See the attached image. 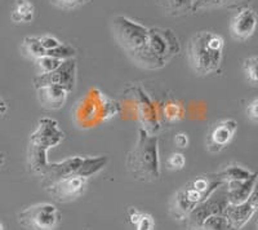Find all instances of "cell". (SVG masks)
I'll use <instances>...</instances> for the list:
<instances>
[{
    "label": "cell",
    "mask_w": 258,
    "mask_h": 230,
    "mask_svg": "<svg viewBox=\"0 0 258 230\" xmlns=\"http://www.w3.org/2000/svg\"><path fill=\"white\" fill-rule=\"evenodd\" d=\"M111 30L116 43L125 50L138 66L147 70H158L159 66L149 52V29L129 20L125 16H116L111 21Z\"/></svg>",
    "instance_id": "cell-1"
},
{
    "label": "cell",
    "mask_w": 258,
    "mask_h": 230,
    "mask_svg": "<svg viewBox=\"0 0 258 230\" xmlns=\"http://www.w3.org/2000/svg\"><path fill=\"white\" fill-rule=\"evenodd\" d=\"M126 167L136 180L144 183L158 180L160 176L158 137L140 128L136 145L126 158Z\"/></svg>",
    "instance_id": "cell-2"
},
{
    "label": "cell",
    "mask_w": 258,
    "mask_h": 230,
    "mask_svg": "<svg viewBox=\"0 0 258 230\" xmlns=\"http://www.w3.org/2000/svg\"><path fill=\"white\" fill-rule=\"evenodd\" d=\"M225 40L212 31L197 33L188 41L187 54L192 70L199 75L217 71L222 64Z\"/></svg>",
    "instance_id": "cell-3"
},
{
    "label": "cell",
    "mask_w": 258,
    "mask_h": 230,
    "mask_svg": "<svg viewBox=\"0 0 258 230\" xmlns=\"http://www.w3.org/2000/svg\"><path fill=\"white\" fill-rule=\"evenodd\" d=\"M181 49L176 34L169 29H149V52L159 69L164 68L169 60L177 56Z\"/></svg>",
    "instance_id": "cell-4"
},
{
    "label": "cell",
    "mask_w": 258,
    "mask_h": 230,
    "mask_svg": "<svg viewBox=\"0 0 258 230\" xmlns=\"http://www.w3.org/2000/svg\"><path fill=\"white\" fill-rule=\"evenodd\" d=\"M61 221V213L54 204L38 203L18 213V222L29 230H53Z\"/></svg>",
    "instance_id": "cell-5"
},
{
    "label": "cell",
    "mask_w": 258,
    "mask_h": 230,
    "mask_svg": "<svg viewBox=\"0 0 258 230\" xmlns=\"http://www.w3.org/2000/svg\"><path fill=\"white\" fill-rule=\"evenodd\" d=\"M78 65L74 59L64 60L58 69L49 73V74H36L34 78L35 88L45 86H58L64 88L69 93L77 87Z\"/></svg>",
    "instance_id": "cell-6"
},
{
    "label": "cell",
    "mask_w": 258,
    "mask_h": 230,
    "mask_svg": "<svg viewBox=\"0 0 258 230\" xmlns=\"http://www.w3.org/2000/svg\"><path fill=\"white\" fill-rule=\"evenodd\" d=\"M229 204L227 194H226V188L222 185L218 188L213 194L209 195L206 201L202 202L195 207V210L188 215V221L191 226L202 227V224L204 222L207 217L212 215H223V211Z\"/></svg>",
    "instance_id": "cell-7"
},
{
    "label": "cell",
    "mask_w": 258,
    "mask_h": 230,
    "mask_svg": "<svg viewBox=\"0 0 258 230\" xmlns=\"http://www.w3.org/2000/svg\"><path fill=\"white\" fill-rule=\"evenodd\" d=\"M87 180L88 179L79 176V175H71V176L54 181L48 185L45 189L53 199H56L61 203H66V202L75 201L82 197L85 186H87Z\"/></svg>",
    "instance_id": "cell-8"
},
{
    "label": "cell",
    "mask_w": 258,
    "mask_h": 230,
    "mask_svg": "<svg viewBox=\"0 0 258 230\" xmlns=\"http://www.w3.org/2000/svg\"><path fill=\"white\" fill-rule=\"evenodd\" d=\"M63 139L64 133L59 128L58 122L52 118H41L36 130L30 136L29 144L48 150L61 144Z\"/></svg>",
    "instance_id": "cell-9"
},
{
    "label": "cell",
    "mask_w": 258,
    "mask_h": 230,
    "mask_svg": "<svg viewBox=\"0 0 258 230\" xmlns=\"http://www.w3.org/2000/svg\"><path fill=\"white\" fill-rule=\"evenodd\" d=\"M238 131V122L234 119H225L216 123L211 128L207 137V149L211 153H220L234 140Z\"/></svg>",
    "instance_id": "cell-10"
},
{
    "label": "cell",
    "mask_w": 258,
    "mask_h": 230,
    "mask_svg": "<svg viewBox=\"0 0 258 230\" xmlns=\"http://www.w3.org/2000/svg\"><path fill=\"white\" fill-rule=\"evenodd\" d=\"M258 24V17L254 11L244 8L231 20L230 33L231 36L238 41H244L253 35Z\"/></svg>",
    "instance_id": "cell-11"
},
{
    "label": "cell",
    "mask_w": 258,
    "mask_h": 230,
    "mask_svg": "<svg viewBox=\"0 0 258 230\" xmlns=\"http://www.w3.org/2000/svg\"><path fill=\"white\" fill-rule=\"evenodd\" d=\"M84 156H71L68 159L62 160L58 163H49L47 172L43 176V186L47 188L54 181L63 179V177L71 176V175H78L80 167H82Z\"/></svg>",
    "instance_id": "cell-12"
},
{
    "label": "cell",
    "mask_w": 258,
    "mask_h": 230,
    "mask_svg": "<svg viewBox=\"0 0 258 230\" xmlns=\"http://www.w3.org/2000/svg\"><path fill=\"white\" fill-rule=\"evenodd\" d=\"M258 174L254 172L249 179L240 181H227L225 183L226 194L230 204H240L249 199L254 184L257 181Z\"/></svg>",
    "instance_id": "cell-13"
},
{
    "label": "cell",
    "mask_w": 258,
    "mask_h": 230,
    "mask_svg": "<svg viewBox=\"0 0 258 230\" xmlns=\"http://www.w3.org/2000/svg\"><path fill=\"white\" fill-rule=\"evenodd\" d=\"M38 100L44 109L58 110L64 105L69 92L58 86H45L36 88Z\"/></svg>",
    "instance_id": "cell-14"
},
{
    "label": "cell",
    "mask_w": 258,
    "mask_h": 230,
    "mask_svg": "<svg viewBox=\"0 0 258 230\" xmlns=\"http://www.w3.org/2000/svg\"><path fill=\"white\" fill-rule=\"evenodd\" d=\"M255 208L246 201L240 204H227V207L223 211V215L229 220L231 226L235 230H240L248 224L250 218L254 216Z\"/></svg>",
    "instance_id": "cell-15"
},
{
    "label": "cell",
    "mask_w": 258,
    "mask_h": 230,
    "mask_svg": "<svg viewBox=\"0 0 258 230\" xmlns=\"http://www.w3.org/2000/svg\"><path fill=\"white\" fill-rule=\"evenodd\" d=\"M47 151L45 149L39 148L35 145L29 144V149H27V163H29V169L31 174L38 175V176H44L47 172L48 163L47 160Z\"/></svg>",
    "instance_id": "cell-16"
},
{
    "label": "cell",
    "mask_w": 258,
    "mask_h": 230,
    "mask_svg": "<svg viewBox=\"0 0 258 230\" xmlns=\"http://www.w3.org/2000/svg\"><path fill=\"white\" fill-rule=\"evenodd\" d=\"M35 7L30 0H16L11 18L15 24H30L34 20Z\"/></svg>",
    "instance_id": "cell-17"
},
{
    "label": "cell",
    "mask_w": 258,
    "mask_h": 230,
    "mask_svg": "<svg viewBox=\"0 0 258 230\" xmlns=\"http://www.w3.org/2000/svg\"><path fill=\"white\" fill-rule=\"evenodd\" d=\"M107 163H109V158L105 155L91 156V158L87 156V158L83 159L82 167H80L78 175L85 177V179H88V177H92L93 175H96L97 172H100L103 167H106Z\"/></svg>",
    "instance_id": "cell-18"
},
{
    "label": "cell",
    "mask_w": 258,
    "mask_h": 230,
    "mask_svg": "<svg viewBox=\"0 0 258 230\" xmlns=\"http://www.w3.org/2000/svg\"><path fill=\"white\" fill-rule=\"evenodd\" d=\"M217 175L221 180L227 183V181L246 180V179H249L252 176L253 172H250L249 169L244 168V167L239 164H230L223 167L220 172H217Z\"/></svg>",
    "instance_id": "cell-19"
},
{
    "label": "cell",
    "mask_w": 258,
    "mask_h": 230,
    "mask_svg": "<svg viewBox=\"0 0 258 230\" xmlns=\"http://www.w3.org/2000/svg\"><path fill=\"white\" fill-rule=\"evenodd\" d=\"M21 50H22V53L25 56L34 60V61L47 54L45 48L41 45L40 39L36 38V36H27V38H25L24 41H22V45H21Z\"/></svg>",
    "instance_id": "cell-20"
},
{
    "label": "cell",
    "mask_w": 258,
    "mask_h": 230,
    "mask_svg": "<svg viewBox=\"0 0 258 230\" xmlns=\"http://www.w3.org/2000/svg\"><path fill=\"white\" fill-rule=\"evenodd\" d=\"M243 70L246 82L252 87H258V56H252L244 60Z\"/></svg>",
    "instance_id": "cell-21"
},
{
    "label": "cell",
    "mask_w": 258,
    "mask_h": 230,
    "mask_svg": "<svg viewBox=\"0 0 258 230\" xmlns=\"http://www.w3.org/2000/svg\"><path fill=\"white\" fill-rule=\"evenodd\" d=\"M203 230H235L225 215H212L202 224Z\"/></svg>",
    "instance_id": "cell-22"
},
{
    "label": "cell",
    "mask_w": 258,
    "mask_h": 230,
    "mask_svg": "<svg viewBox=\"0 0 258 230\" xmlns=\"http://www.w3.org/2000/svg\"><path fill=\"white\" fill-rule=\"evenodd\" d=\"M35 62L36 66H38V74H49V73L54 71L56 69H58L63 61L45 54V56L36 60Z\"/></svg>",
    "instance_id": "cell-23"
},
{
    "label": "cell",
    "mask_w": 258,
    "mask_h": 230,
    "mask_svg": "<svg viewBox=\"0 0 258 230\" xmlns=\"http://www.w3.org/2000/svg\"><path fill=\"white\" fill-rule=\"evenodd\" d=\"M47 54L50 57H54V59L61 60V61H64V60L74 59V57L77 56V49L73 45L61 43V45H58L54 49L47 50Z\"/></svg>",
    "instance_id": "cell-24"
},
{
    "label": "cell",
    "mask_w": 258,
    "mask_h": 230,
    "mask_svg": "<svg viewBox=\"0 0 258 230\" xmlns=\"http://www.w3.org/2000/svg\"><path fill=\"white\" fill-rule=\"evenodd\" d=\"M50 3L57 8L66 9V11H71V9H77L79 7H83L84 4L89 3L91 0H49Z\"/></svg>",
    "instance_id": "cell-25"
},
{
    "label": "cell",
    "mask_w": 258,
    "mask_h": 230,
    "mask_svg": "<svg viewBox=\"0 0 258 230\" xmlns=\"http://www.w3.org/2000/svg\"><path fill=\"white\" fill-rule=\"evenodd\" d=\"M186 158L183 154L181 153H173L170 154L169 158L167 159V167L173 171H179V169L185 168Z\"/></svg>",
    "instance_id": "cell-26"
},
{
    "label": "cell",
    "mask_w": 258,
    "mask_h": 230,
    "mask_svg": "<svg viewBox=\"0 0 258 230\" xmlns=\"http://www.w3.org/2000/svg\"><path fill=\"white\" fill-rule=\"evenodd\" d=\"M155 227V221L154 217L149 213H142L141 220L136 225V230H154Z\"/></svg>",
    "instance_id": "cell-27"
},
{
    "label": "cell",
    "mask_w": 258,
    "mask_h": 230,
    "mask_svg": "<svg viewBox=\"0 0 258 230\" xmlns=\"http://www.w3.org/2000/svg\"><path fill=\"white\" fill-rule=\"evenodd\" d=\"M246 115L252 123L258 124V97L252 100L246 107Z\"/></svg>",
    "instance_id": "cell-28"
},
{
    "label": "cell",
    "mask_w": 258,
    "mask_h": 230,
    "mask_svg": "<svg viewBox=\"0 0 258 230\" xmlns=\"http://www.w3.org/2000/svg\"><path fill=\"white\" fill-rule=\"evenodd\" d=\"M39 39H40L41 45L45 48V50H52V49H54V48L58 47V45H61V41L52 35L40 36Z\"/></svg>",
    "instance_id": "cell-29"
},
{
    "label": "cell",
    "mask_w": 258,
    "mask_h": 230,
    "mask_svg": "<svg viewBox=\"0 0 258 230\" xmlns=\"http://www.w3.org/2000/svg\"><path fill=\"white\" fill-rule=\"evenodd\" d=\"M252 0H221V6L230 9H244L246 4H249Z\"/></svg>",
    "instance_id": "cell-30"
},
{
    "label": "cell",
    "mask_w": 258,
    "mask_h": 230,
    "mask_svg": "<svg viewBox=\"0 0 258 230\" xmlns=\"http://www.w3.org/2000/svg\"><path fill=\"white\" fill-rule=\"evenodd\" d=\"M221 6V0H194L192 11H197L198 8H207V7Z\"/></svg>",
    "instance_id": "cell-31"
},
{
    "label": "cell",
    "mask_w": 258,
    "mask_h": 230,
    "mask_svg": "<svg viewBox=\"0 0 258 230\" xmlns=\"http://www.w3.org/2000/svg\"><path fill=\"white\" fill-rule=\"evenodd\" d=\"M173 141H174V145H176L177 148L185 149V148H187V145H188V142H190V140H188V136L186 135V133L179 132L174 136Z\"/></svg>",
    "instance_id": "cell-32"
},
{
    "label": "cell",
    "mask_w": 258,
    "mask_h": 230,
    "mask_svg": "<svg viewBox=\"0 0 258 230\" xmlns=\"http://www.w3.org/2000/svg\"><path fill=\"white\" fill-rule=\"evenodd\" d=\"M248 202L254 207L255 210H258V177H257V181H255L254 184V188H253L252 190V194H250L249 199H248Z\"/></svg>",
    "instance_id": "cell-33"
},
{
    "label": "cell",
    "mask_w": 258,
    "mask_h": 230,
    "mask_svg": "<svg viewBox=\"0 0 258 230\" xmlns=\"http://www.w3.org/2000/svg\"><path fill=\"white\" fill-rule=\"evenodd\" d=\"M142 212L141 211H138L137 208H131L129 210V220H131V224H133L136 226L137 222L141 220Z\"/></svg>",
    "instance_id": "cell-34"
},
{
    "label": "cell",
    "mask_w": 258,
    "mask_h": 230,
    "mask_svg": "<svg viewBox=\"0 0 258 230\" xmlns=\"http://www.w3.org/2000/svg\"><path fill=\"white\" fill-rule=\"evenodd\" d=\"M7 111H8V103L0 97V117H3Z\"/></svg>",
    "instance_id": "cell-35"
},
{
    "label": "cell",
    "mask_w": 258,
    "mask_h": 230,
    "mask_svg": "<svg viewBox=\"0 0 258 230\" xmlns=\"http://www.w3.org/2000/svg\"><path fill=\"white\" fill-rule=\"evenodd\" d=\"M4 162H6V155L0 151V165H3Z\"/></svg>",
    "instance_id": "cell-36"
},
{
    "label": "cell",
    "mask_w": 258,
    "mask_h": 230,
    "mask_svg": "<svg viewBox=\"0 0 258 230\" xmlns=\"http://www.w3.org/2000/svg\"><path fill=\"white\" fill-rule=\"evenodd\" d=\"M0 230H4V226H3V224H2V222H0Z\"/></svg>",
    "instance_id": "cell-37"
},
{
    "label": "cell",
    "mask_w": 258,
    "mask_h": 230,
    "mask_svg": "<svg viewBox=\"0 0 258 230\" xmlns=\"http://www.w3.org/2000/svg\"><path fill=\"white\" fill-rule=\"evenodd\" d=\"M257 230H258V222H257Z\"/></svg>",
    "instance_id": "cell-38"
}]
</instances>
